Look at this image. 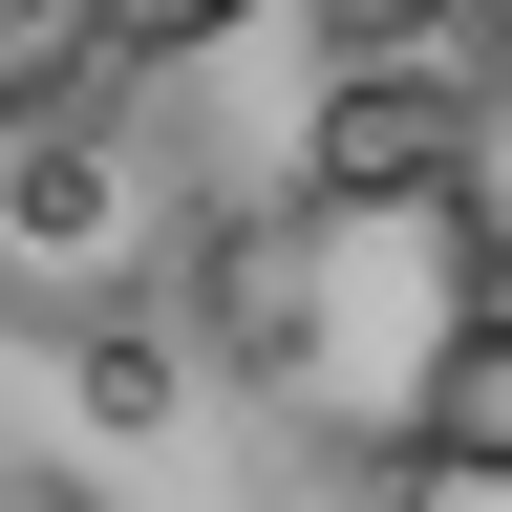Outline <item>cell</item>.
Listing matches in <instances>:
<instances>
[{"label": "cell", "instance_id": "obj_1", "mask_svg": "<svg viewBox=\"0 0 512 512\" xmlns=\"http://www.w3.org/2000/svg\"><path fill=\"white\" fill-rule=\"evenodd\" d=\"M128 256H150V171H128V86H86V64L0 86V299H22V320H64V299H107Z\"/></svg>", "mask_w": 512, "mask_h": 512}, {"label": "cell", "instance_id": "obj_2", "mask_svg": "<svg viewBox=\"0 0 512 512\" xmlns=\"http://www.w3.org/2000/svg\"><path fill=\"white\" fill-rule=\"evenodd\" d=\"M320 107H406L470 150L512 107V0H320Z\"/></svg>", "mask_w": 512, "mask_h": 512}, {"label": "cell", "instance_id": "obj_3", "mask_svg": "<svg viewBox=\"0 0 512 512\" xmlns=\"http://www.w3.org/2000/svg\"><path fill=\"white\" fill-rule=\"evenodd\" d=\"M406 470H448V491H512V299L427 320V384H406Z\"/></svg>", "mask_w": 512, "mask_h": 512}, {"label": "cell", "instance_id": "obj_4", "mask_svg": "<svg viewBox=\"0 0 512 512\" xmlns=\"http://www.w3.org/2000/svg\"><path fill=\"white\" fill-rule=\"evenodd\" d=\"M235 0H86V86H128V64H171V43H214Z\"/></svg>", "mask_w": 512, "mask_h": 512}, {"label": "cell", "instance_id": "obj_5", "mask_svg": "<svg viewBox=\"0 0 512 512\" xmlns=\"http://www.w3.org/2000/svg\"><path fill=\"white\" fill-rule=\"evenodd\" d=\"M0 22H22V0H0Z\"/></svg>", "mask_w": 512, "mask_h": 512}]
</instances>
